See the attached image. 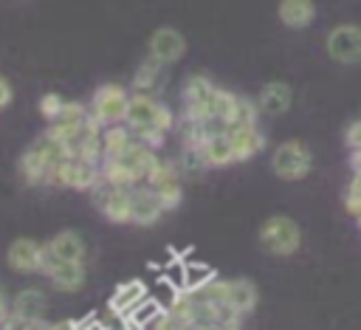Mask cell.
I'll return each mask as SVG.
<instances>
[{
    "instance_id": "1",
    "label": "cell",
    "mask_w": 361,
    "mask_h": 330,
    "mask_svg": "<svg viewBox=\"0 0 361 330\" xmlns=\"http://www.w3.org/2000/svg\"><path fill=\"white\" fill-rule=\"evenodd\" d=\"M203 296H209L212 302L223 305L226 310H231L234 316H248L257 302H259V293H257V285L251 279H214L209 288L200 291Z\"/></svg>"
},
{
    "instance_id": "2",
    "label": "cell",
    "mask_w": 361,
    "mask_h": 330,
    "mask_svg": "<svg viewBox=\"0 0 361 330\" xmlns=\"http://www.w3.org/2000/svg\"><path fill=\"white\" fill-rule=\"evenodd\" d=\"M302 245V228L285 214H274L259 226V248L271 257H290Z\"/></svg>"
},
{
    "instance_id": "3",
    "label": "cell",
    "mask_w": 361,
    "mask_h": 330,
    "mask_svg": "<svg viewBox=\"0 0 361 330\" xmlns=\"http://www.w3.org/2000/svg\"><path fill=\"white\" fill-rule=\"evenodd\" d=\"M102 181V169L99 161L90 158H79V155H68L62 164L48 169V181L51 186H65V189H76V192H93V186Z\"/></svg>"
},
{
    "instance_id": "4",
    "label": "cell",
    "mask_w": 361,
    "mask_h": 330,
    "mask_svg": "<svg viewBox=\"0 0 361 330\" xmlns=\"http://www.w3.org/2000/svg\"><path fill=\"white\" fill-rule=\"evenodd\" d=\"M124 124L133 130V127H158V130H164V133H169L172 127H175V116H172V110L164 104V102H158V99H152L149 93H130V104H127V118H124Z\"/></svg>"
},
{
    "instance_id": "5",
    "label": "cell",
    "mask_w": 361,
    "mask_h": 330,
    "mask_svg": "<svg viewBox=\"0 0 361 330\" xmlns=\"http://www.w3.org/2000/svg\"><path fill=\"white\" fill-rule=\"evenodd\" d=\"M127 104H130V90L116 85V82H107V85L96 87V93H93L87 107H90V116L102 127H110V124H124Z\"/></svg>"
},
{
    "instance_id": "6",
    "label": "cell",
    "mask_w": 361,
    "mask_h": 330,
    "mask_svg": "<svg viewBox=\"0 0 361 330\" xmlns=\"http://www.w3.org/2000/svg\"><path fill=\"white\" fill-rule=\"evenodd\" d=\"M313 166V155L302 141H285L271 155V169L282 181H302Z\"/></svg>"
},
{
    "instance_id": "7",
    "label": "cell",
    "mask_w": 361,
    "mask_h": 330,
    "mask_svg": "<svg viewBox=\"0 0 361 330\" xmlns=\"http://www.w3.org/2000/svg\"><path fill=\"white\" fill-rule=\"evenodd\" d=\"M155 195L158 200L164 203V209H175L180 200H183V186H180V169L175 161H161L152 166V172L147 175L144 181Z\"/></svg>"
},
{
    "instance_id": "8",
    "label": "cell",
    "mask_w": 361,
    "mask_h": 330,
    "mask_svg": "<svg viewBox=\"0 0 361 330\" xmlns=\"http://www.w3.org/2000/svg\"><path fill=\"white\" fill-rule=\"evenodd\" d=\"M324 48H327L330 59H336L341 65H358L361 62V28L353 23L333 25L324 39Z\"/></svg>"
},
{
    "instance_id": "9",
    "label": "cell",
    "mask_w": 361,
    "mask_h": 330,
    "mask_svg": "<svg viewBox=\"0 0 361 330\" xmlns=\"http://www.w3.org/2000/svg\"><path fill=\"white\" fill-rule=\"evenodd\" d=\"M42 274L51 279V285L56 291L73 293L85 285V262H65L59 257H54L45 245V257H42Z\"/></svg>"
},
{
    "instance_id": "10",
    "label": "cell",
    "mask_w": 361,
    "mask_h": 330,
    "mask_svg": "<svg viewBox=\"0 0 361 330\" xmlns=\"http://www.w3.org/2000/svg\"><path fill=\"white\" fill-rule=\"evenodd\" d=\"M93 195H96V203H99V212L104 214V220H110L116 226L130 223V189L107 186V183L99 181L93 186Z\"/></svg>"
},
{
    "instance_id": "11",
    "label": "cell",
    "mask_w": 361,
    "mask_h": 330,
    "mask_svg": "<svg viewBox=\"0 0 361 330\" xmlns=\"http://www.w3.org/2000/svg\"><path fill=\"white\" fill-rule=\"evenodd\" d=\"M147 51L152 59H158L161 65H172L178 62L183 54H186V39L178 28L172 25H161L149 34V42H147Z\"/></svg>"
},
{
    "instance_id": "12",
    "label": "cell",
    "mask_w": 361,
    "mask_h": 330,
    "mask_svg": "<svg viewBox=\"0 0 361 330\" xmlns=\"http://www.w3.org/2000/svg\"><path fill=\"white\" fill-rule=\"evenodd\" d=\"M164 212H166L164 203L147 183L130 186V223L133 226H152L161 220Z\"/></svg>"
},
{
    "instance_id": "13",
    "label": "cell",
    "mask_w": 361,
    "mask_h": 330,
    "mask_svg": "<svg viewBox=\"0 0 361 330\" xmlns=\"http://www.w3.org/2000/svg\"><path fill=\"white\" fill-rule=\"evenodd\" d=\"M116 161L133 175L135 183H144L147 175L152 172V166L158 164V149H152V147H147V144H141V141L133 138L130 147H127L124 152L116 155Z\"/></svg>"
},
{
    "instance_id": "14",
    "label": "cell",
    "mask_w": 361,
    "mask_h": 330,
    "mask_svg": "<svg viewBox=\"0 0 361 330\" xmlns=\"http://www.w3.org/2000/svg\"><path fill=\"white\" fill-rule=\"evenodd\" d=\"M42 257H45V245L42 243H34L28 237H20L8 245V265L20 274H34V271H42Z\"/></svg>"
},
{
    "instance_id": "15",
    "label": "cell",
    "mask_w": 361,
    "mask_h": 330,
    "mask_svg": "<svg viewBox=\"0 0 361 330\" xmlns=\"http://www.w3.org/2000/svg\"><path fill=\"white\" fill-rule=\"evenodd\" d=\"M228 138H231L237 164L240 161H248V158H254V155H259L265 149V133L259 130V124H237V127H228Z\"/></svg>"
},
{
    "instance_id": "16",
    "label": "cell",
    "mask_w": 361,
    "mask_h": 330,
    "mask_svg": "<svg viewBox=\"0 0 361 330\" xmlns=\"http://www.w3.org/2000/svg\"><path fill=\"white\" fill-rule=\"evenodd\" d=\"M200 152H203V161H206V166H209V169H223V166L237 164V155H234V147H231L228 130L206 135V138H203V144H200Z\"/></svg>"
},
{
    "instance_id": "17",
    "label": "cell",
    "mask_w": 361,
    "mask_h": 330,
    "mask_svg": "<svg viewBox=\"0 0 361 330\" xmlns=\"http://www.w3.org/2000/svg\"><path fill=\"white\" fill-rule=\"evenodd\" d=\"M254 102H257L262 116H282L293 102V90H290L288 82H268V85L259 87Z\"/></svg>"
},
{
    "instance_id": "18",
    "label": "cell",
    "mask_w": 361,
    "mask_h": 330,
    "mask_svg": "<svg viewBox=\"0 0 361 330\" xmlns=\"http://www.w3.org/2000/svg\"><path fill=\"white\" fill-rule=\"evenodd\" d=\"M279 23L288 28H307L316 17V3L313 0H279Z\"/></svg>"
},
{
    "instance_id": "19",
    "label": "cell",
    "mask_w": 361,
    "mask_h": 330,
    "mask_svg": "<svg viewBox=\"0 0 361 330\" xmlns=\"http://www.w3.org/2000/svg\"><path fill=\"white\" fill-rule=\"evenodd\" d=\"M147 296V288H144V282L141 279H127V282H121L116 291H113V296H110V310L116 313V316H127L141 299Z\"/></svg>"
},
{
    "instance_id": "20",
    "label": "cell",
    "mask_w": 361,
    "mask_h": 330,
    "mask_svg": "<svg viewBox=\"0 0 361 330\" xmlns=\"http://www.w3.org/2000/svg\"><path fill=\"white\" fill-rule=\"evenodd\" d=\"M48 169H51V164H48L34 147H28V149L20 155V161H17V175H20V181L28 183V186L45 183V181H48Z\"/></svg>"
},
{
    "instance_id": "21",
    "label": "cell",
    "mask_w": 361,
    "mask_h": 330,
    "mask_svg": "<svg viewBox=\"0 0 361 330\" xmlns=\"http://www.w3.org/2000/svg\"><path fill=\"white\" fill-rule=\"evenodd\" d=\"M48 251L65 262H85V240L76 231H59L48 243Z\"/></svg>"
},
{
    "instance_id": "22",
    "label": "cell",
    "mask_w": 361,
    "mask_h": 330,
    "mask_svg": "<svg viewBox=\"0 0 361 330\" xmlns=\"http://www.w3.org/2000/svg\"><path fill=\"white\" fill-rule=\"evenodd\" d=\"M11 313L20 319V324L42 319L45 316V293L37 288H25L17 293V299L11 302Z\"/></svg>"
},
{
    "instance_id": "23",
    "label": "cell",
    "mask_w": 361,
    "mask_h": 330,
    "mask_svg": "<svg viewBox=\"0 0 361 330\" xmlns=\"http://www.w3.org/2000/svg\"><path fill=\"white\" fill-rule=\"evenodd\" d=\"M164 68H166V65H161L158 59L147 56V59L138 65L135 76H133V90H135V93H149V96H152V90L161 87V82H164Z\"/></svg>"
},
{
    "instance_id": "24",
    "label": "cell",
    "mask_w": 361,
    "mask_h": 330,
    "mask_svg": "<svg viewBox=\"0 0 361 330\" xmlns=\"http://www.w3.org/2000/svg\"><path fill=\"white\" fill-rule=\"evenodd\" d=\"M161 313H164V305H161L158 299H152V296H144V299L124 316V322H127L133 330H147V327H152V324L161 319Z\"/></svg>"
},
{
    "instance_id": "25",
    "label": "cell",
    "mask_w": 361,
    "mask_h": 330,
    "mask_svg": "<svg viewBox=\"0 0 361 330\" xmlns=\"http://www.w3.org/2000/svg\"><path fill=\"white\" fill-rule=\"evenodd\" d=\"M133 141V133L127 124H110L102 130V149H104V158H116L118 152H124Z\"/></svg>"
},
{
    "instance_id": "26",
    "label": "cell",
    "mask_w": 361,
    "mask_h": 330,
    "mask_svg": "<svg viewBox=\"0 0 361 330\" xmlns=\"http://www.w3.org/2000/svg\"><path fill=\"white\" fill-rule=\"evenodd\" d=\"M214 279H217V271H214L212 265L192 262V265H186V282H183V291H189V293H200V291L209 288Z\"/></svg>"
},
{
    "instance_id": "27",
    "label": "cell",
    "mask_w": 361,
    "mask_h": 330,
    "mask_svg": "<svg viewBox=\"0 0 361 330\" xmlns=\"http://www.w3.org/2000/svg\"><path fill=\"white\" fill-rule=\"evenodd\" d=\"M234 107H237V93L226 90V87H214L212 93V102H209V110L214 118L231 124V116H234Z\"/></svg>"
},
{
    "instance_id": "28",
    "label": "cell",
    "mask_w": 361,
    "mask_h": 330,
    "mask_svg": "<svg viewBox=\"0 0 361 330\" xmlns=\"http://www.w3.org/2000/svg\"><path fill=\"white\" fill-rule=\"evenodd\" d=\"M178 169H180V175H186V178H200V175L209 169L206 161H203L200 147H186V144H183V155H180Z\"/></svg>"
},
{
    "instance_id": "29",
    "label": "cell",
    "mask_w": 361,
    "mask_h": 330,
    "mask_svg": "<svg viewBox=\"0 0 361 330\" xmlns=\"http://www.w3.org/2000/svg\"><path fill=\"white\" fill-rule=\"evenodd\" d=\"M257 116H259L257 102H251V99H245V96H237V107H234V116H231V124H228V127H237V124H257Z\"/></svg>"
},
{
    "instance_id": "30",
    "label": "cell",
    "mask_w": 361,
    "mask_h": 330,
    "mask_svg": "<svg viewBox=\"0 0 361 330\" xmlns=\"http://www.w3.org/2000/svg\"><path fill=\"white\" fill-rule=\"evenodd\" d=\"M344 209L353 217L361 214V172H353V181H350V186L344 192Z\"/></svg>"
},
{
    "instance_id": "31",
    "label": "cell",
    "mask_w": 361,
    "mask_h": 330,
    "mask_svg": "<svg viewBox=\"0 0 361 330\" xmlns=\"http://www.w3.org/2000/svg\"><path fill=\"white\" fill-rule=\"evenodd\" d=\"M62 107H65V99H62L59 93H45V96H39V104H37L39 116L48 118V121H54V118L59 116Z\"/></svg>"
},
{
    "instance_id": "32",
    "label": "cell",
    "mask_w": 361,
    "mask_h": 330,
    "mask_svg": "<svg viewBox=\"0 0 361 330\" xmlns=\"http://www.w3.org/2000/svg\"><path fill=\"white\" fill-rule=\"evenodd\" d=\"M344 144H347L350 152L361 149V118H355V121L347 124V130H344Z\"/></svg>"
},
{
    "instance_id": "33",
    "label": "cell",
    "mask_w": 361,
    "mask_h": 330,
    "mask_svg": "<svg viewBox=\"0 0 361 330\" xmlns=\"http://www.w3.org/2000/svg\"><path fill=\"white\" fill-rule=\"evenodd\" d=\"M11 99H14V87H11V82H8V79L0 73V113H3V110L11 104Z\"/></svg>"
},
{
    "instance_id": "34",
    "label": "cell",
    "mask_w": 361,
    "mask_h": 330,
    "mask_svg": "<svg viewBox=\"0 0 361 330\" xmlns=\"http://www.w3.org/2000/svg\"><path fill=\"white\" fill-rule=\"evenodd\" d=\"M79 324V330H107L102 322H96L93 316H87V319H82V322H76Z\"/></svg>"
},
{
    "instance_id": "35",
    "label": "cell",
    "mask_w": 361,
    "mask_h": 330,
    "mask_svg": "<svg viewBox=\"0 0 361 330\" xmlns=\"http://www.w3.org/2000/svg\"><path fill=\"white\" fill-rule=\"evenodd\" d=\"M6 316H8V302H6V293L0 291V324H3Z\"/></svg>"
},
{
    "instance_id": "36",
    "label": "cell",
    "mask_w": 361,
    "mask_h": 330,
    "mask_svg": "<svg viewBox=\"0 0 361 330\" xmlns=\"http://www.w3.org/2000/svg\"><path fill=\"white\" fill-rule=\"evenodd\" d=\"M180 330H197V327H192V324H189V322H186V324H183V327H180Z\"/></svg>"
}]
</instances>
